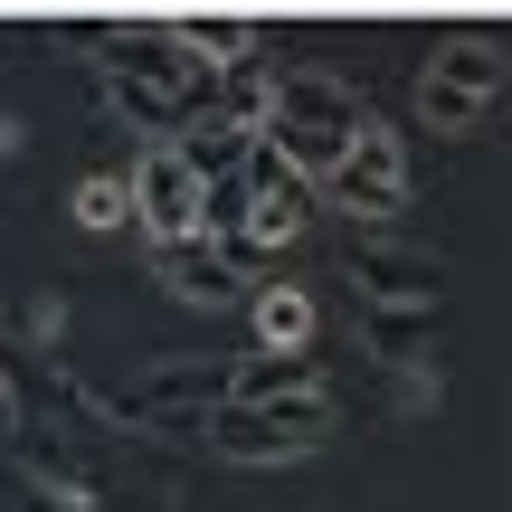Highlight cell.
Returning <instances> with one entry per match:
<instances>
[{
	"mask_svg": "<svg viewBox=\"0 0 512 512\" xmlns=\"http://www.w3.org/2000/svg\"><path fill=\"white\" fill-rule=\"evenodd\" d=\"M247 143H256V133H219V124H190L181 133V143H171V152H181V171H190V181H238V171H247Z\"/></svg>",
	"mask_w": 512,
	"mask_h": 512,
	"instance_id": "cell-11",
	"label": "cell"
},
{
	"mask_svg": "<svg viewBox=\"0 0 512 512\" xmlns=\"http://www.w3.org/2000/svg\"><path fill=\"white\" fill-rule=\"evenodd\" d=\"M247 323H256V351L313 361V294L294 285V275H266V285H247Z\"/></svg>",
	"mask_w": 512,
	"mask_h": 512,
	"instance_id": "cell-7",
	"label": "cell"
},
{
	"mask_svg": "<svg viewBox=\"0 0 512 512\" xmlns=\"http://www.w3.org/2000/svg\"><path fill=\"white\" fill-rule=\"evenodd\" d=\"M152 275H162L181 304H247V275L228 266L209 238H181V247H152Z\"/></svg>",
	"mask_w": 512,
	"mask_h": 512,
	"instance_id": "cell-6",
	"label": "cell"
},
{
	"mask_svg": "<svg viewBox=\"0 0 512 512\" xmlns=\"http://www.w3.org/2000/svg\"><path fill=\"white\" fill-rule=\"evenodd\" d=\"M67 219L95 228V238H105V228H133V181L124 171H86V181L67 190Z\"/></svg>",
	"mask_w": 512,
	"mask_h": 512,
	"instance_id": "cell-12",
	"label": "cell"
},
{
	"mask_svg": "<svg viewBox=\"0 0 512 512\" xmlns=\"http://www.w3.org/2000/svg\"><path fill=\"white\" fill-rule=\"evenodd\" d=\"M105 105L124 114V124H143L152 143H181V133H190V114L171 105V95H152V86H133V76H105Z\"/></svg>",
	"mask_w": 512,
	"mask_h": 512,
	"instance_id": "cell-13",
	"label": "cell"
},
{
	"mask_svg": "<svg viewBox=\"0 0 512 512\" xmlns=\"http://www.w3.org/2000/svg\"><path fill=\"white\" fill-rule=\"evenodd\" d=\"M266 105H275V76L256 67H209V105H200V124H219V133H266Z\"/></svg>",
	"mask_w": 512,
	"mask_h": 512,
	"instance_id": "cell-8",
	"label": "cell"
},
{
	"mask_svg": "<svg viewBox=\"0 0 512 512\" xmlns=\"http://www.w3.org/2000/svg\"><path fill=\"white\" fill-rule=\"evenodd\" d=\"M332 389H304V399H275V408H209L200 446H219L228 465H285V456H313L332 437Z\"/></svg>",
	"mask_w": 512,
	"mask_h": 512,
	"instance_id": "cell-1",
	"label": "cell"
},
{
	"mask_svg": "<svg viewBox=\"0 0 512 512\" xmlns=\"http://www.w3.org/2000/svg\"><path fill=\"white\" fill-rule=\"evenodd\" d=\"M418 114H427L437 133H465V124H484V95H465L456 76H437V67H427V76H418Z\"/></svg>",
	"mask_w": 512,
	"mask_h": 512,
	"instance_id": "cell-16",
	"label": "cell"
},
{
	"mask_svg": "<svg viewBox=\"0 0 512 512\" xmlns=\"http://www.w3.org/2000/svg\"><path fill=\"white\" fill-rule=\"evenodd\" d=\"M323 190H332V200H342L361 228L408 219V152H399V133H389L380 114H370V124L351 133V152L332 162V181H323Z\"/></svg>",
	"mask_w": 512,
	"mask_h": 512,
	"instance_id": "cell-2",
	"label": "cell"
},
{
	"mask_svg": "<svg viewBox=\"0 0 512 512\" xmlns=\"http://www.w3.org/2000/svg\"><path fill=\"white\" fill-rule=\"evenodd\" d=\"M304 389H323L313 361H285V351H247V361H228V408H275V399H304Z\"/></svg>",
	"mask_w": 512,
	"mask_h": 512,
	"instance_id": "cell-9",
	"label": "cell"
},
{
	"mask_svg": "<svg viewBox=\"0 0 512 512\" xmlns=\"http://www.w3.org/2000/svg\"><path fill=\"white\" fill-rule=\"evenodd\" d=\"M370 114H361V95L351 86H332V76H275V105H266V133H361Z\"/></svg>",
	"mask_w": 512,
	"mask_h": 512,
	"instance_id": "cell-5",
	"label": "cell"
},
{
	"mask_svg": "<svg viewBox=\"0 0 512 512\" xmlns=\"http://www.w3.org/2000/svg\"><path fill=\"white\" fill-rule=\"evenodd\" d=\"M0 512H95L76 484L38 475V465H0Z\"/></svg>",
	"mask_w": 512,
	"mask_h": 512,
	"instance_id": "cell-14",
	"label": "cell"
},
{
	"mask_svg": "<svg viewBox=\"0 0 512 512\" xmlns=\"http://www.w3.org/2000/svg\"><path fill=\"white\" fill-rule=\"evenodd\" d=\"M342 275H351V294H361V304H418V313H437V294H446V266H437V256H418V247H380V238L351 247Z\"/></svg>",
	"mask_w": 512,
	"mask_h": 512,
	"instance_id": "cell-4",
	"label": "cell"
},
{
	"mask_svg": "<svg viewBox=\"0 0 512 512\" xmlns=\"http://www.w3.org/2000/svg\"><path fill=\"white\" fill-rule=\"evenodd\" d=\"M0 408H10V351H0Z\"/></svg>",
	"mask_w": 512,
	"mask_h": 512,
	"instance_id": "cell-17",
	"label": "cell"
},
{
	"mask_svg": "<svg viewBox=\"0 0 512 512\" xmlns=\"http://www.w3.org/2000/svg\"><path fill=\"white\" fill-rule=\"evenodd\" d=\"M361 342L380 351L389 370H427V351H437V313H418V304H361Z\"/></svg>",
	"mask_w": 512,
	"mask_h": 512,
	"instance_id": "cell-10",
	"label": "cell"
},
{
	"mask_svg": "<svg viewBox=\"0 0 512 512\" xmlns=\"http://www.w3.org/2000/svg\"><path fill=\"white\" fill-rule=\"evenodd\" d=\"M437 76H456L465 95H484V105H494V95H503V57H494V29H475V38H456V48L437 57Z\"/></svg>",
	"mask_w": 512,
	"mask_h": 512,
	"instance_id": "cell-15",
	"label": "cell"
},
{
	"mask_svg": "<svg viewBox=\"0 0 512 512\" xmlns=\"http://www.w3.org/2000/svg\"><path fill=\"white\" fill-rule=\"evenodd\" d=\"M133 181V228H143V247H181V238H200V181L181 171V152L171 143H152L143 162L124 171Z\"/></svg>",
	"mask_w": 512,
	"mask_h": 512,
	"instance_id": "cell-3",
	"label": "cell"
}]
</instances>
